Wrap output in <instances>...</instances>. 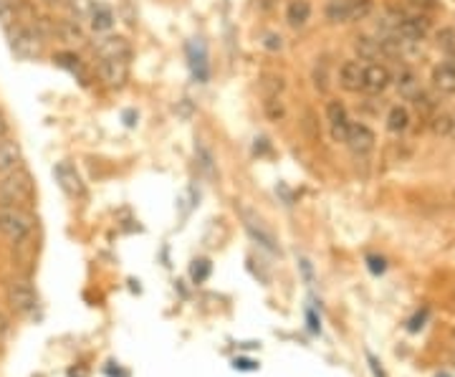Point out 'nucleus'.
I'll return each mask as SVG.
<instances>
[{
    "label": "nucleus",
    "instance_id": "obj_24",
    "mask_svg": "<svg viewBox=\"0 0 455 377\" xmlns=\"http://www.w3.org/2000/svg\"><path fill=\"white\" fill-rule=\"evenodd\" d=\"M415 106H417V111H422V114H430V111H435V102H432L427 94H422V92H417L415 97Z\"/></svg>",
    "mask_w": 455,
    "mask_h": 377
},
{
    "label": "nucleus",
    "instance_id": "obj_4",
    "mask_svg": "<svg viewBox=\"0 0 455 377\" xmlns=\"http://www.w3.org/2000/svg\"><path fill=\"white\" fill-rule=\"evenodd\" d=\"M8 304H11L13 312L18 314H31L38 307V296H35L33 286L28 281H13L8 286Z\"/></svg>",
    "mask_w": 455,
    "mask_h": 377
},
{
    "label": "nucleus",
    "instance_id": "obj_16",
    "mask_svg": "<svg viewBox=\"0 0 455 377\" xmlns=\"http://www.w3.org/2000/svg\"><path fill=\"white\" fill-rule=\"evenodd\" d=\"M357 53H359V58H364V61H377L380 56H385L380 38H369V35L357 38Z\"/></svg>",
    "mask_w": 455,
    "mask_h": 377
},
{
    "label": "nucleus",
    "instance_id": "obj_20",
    "mask_svg": "<svg viewBox=\"0 0 455 377\" xmlns=\"http://www.w3.org/2000/svg\"><path fill=\"white\" fill-rule=\"evenodd\" d=\"M398 92L402 94V97H407V99H412L417 92H420V82H417V76L412 74V71H400Z\"/></svg>",
    "mask_w": 455,
    "mask_h": 377
},
{
    "label": "nucleus",
    "instance_id": "obj_2",
    "mask_svg": "<svg viewBox=\"0 0 455 377\" xmlns=\"http://www.w3.org/2000/svg\"><path fill=\"white\" fill-rule=\"evenodd\" d=\"M33 231V218L23 208H0V236L13 244H26Z\"/></svg>",
    "mask_w": 455,
    "mask_h": 377
},
{
    "label": "nucleus",
    "instance_id": "obj_10",
    "mask_svg": "<svg viewBox=\"0 0 455 377\" xmlns=\"http://www.w3.org/2000/svg\"><path fill=\"white\" fill-rule=\"evenodd\" d=\"M346 145L357 155H367L375 147V134L367 124H349V134H346Z\"/></svg>",
    "mask_w": 455,
    "mask_h": 377
},
{
    "label": "nucleus",
    "instance_id": "obj_34",
    "mask_svg": "<svg viewBox=\"0 0 455 377\" xmlns=\"http://www.w3.org/2000/svg\"><path fill=\"white\" fill-rule=\"evenodd\" d=\"M43 3H48V6H61V0H43Z\"/></svg>",
    "mask_w": 455,
    "mask_h": 377
},
{
    "label": "nucleus",
    "instance_id": "obj_14",
    "mask_svg": "<svg viewBox=\"0 0 455 377\" xmlns=\"http://www.w3.org/2000/svg\"><path fill=\"white\" fill-rule=\"evenodd\" d=\"M309 18H312V6H309V0H294V3L288 6L286 21L294 26V28H301Z\"/></svg>",
    "mask_w": 455,
    "mask_h": 377
},
{
    "label": "nucleus",
    "instance_id": "obj_17",
    "mask_svg": "<svg viewBox=\"0 0 455 377\" xmlns=\"http://www.w3.org/2000/svg\"><path fill=\"white\" fill-rule=\"evenodd\" d=\"M327 18L331 21V23H346V21H351L349 0H329V3H327Z\"/></svg>",
    "mask_w": 455,
    "mask_h": 377
},
{
    "label": "nucleus",
    "instance_id": "obj_31",
    "mask_svg": "<svg viewBox=\"0 0 455 377\" xmlns=\"http://www.w3.org/2000/svg\"><path fill=\"white\" fill-rule=\"evenodd\" d=\"M265 48L281 51V35H268V38H265Z\"/></svg>",
    "mask_w": 455,
    "mask_h": 377
},
{
    "label": "nucleus",
    "instance_id": "obj_19",
    "mask_svg": "<svg viewBox=\"0 0 455 377\" xmlns=\"http://www.w3.org/2000/svg\"><path fill=\"white\" fill-rule=\"evenodd\" d=\"M407 124H410V111L405 109V106H392L390 116H387V127H390V132H395V134L405 132Z\"/></svg>",
    "mask_w": 455,
    "mask_h": 377
},
{
    "label": "nucleus",
    "instance_id": "obj_18",
    "mask_svg": "<svg viewBox=\"0 0 455 377\" xmlns=\"http://www.w3.org/2000/svg\"><path fill=\"white\" fill-rule=\"evenodd\" d=\"M56 33L61 35L66 43H81V41H84V31L79 28V23H76V21H58Z\"/></svg>",
    "mask_w": 455,
    "mask_h": 377
},
{
    "label": "nucleus",
    "instance_id": "obj_12",
    "mask_svg": "<svg viewBox=\"0 0 455 377\" xmlns=\"http://www.w3.org/2000/svg\"><path fill=\"white\" fill-rule=\"evenodd\" d=\"M339 84L346 92H359L364 87V66L359 61H346L339 69Z\"/></svg>",
    "mask_w": 455,
    "mask_h": 377
},
{
    "label": "nucleus",
    "instance_id": "obj_5",
    "mask_svg": "<svg viewBox=\"0 0 455 377\" xmlns=\"http://www.w3.org/2000/svg\"><path fill=\"white\" fill-rule=\"evenodd\" d=\"M94 53L99 56V61H106V58H127L132 56V46L124 35H104L99 38L97 46H94Z\"/></svg>",
    "mask_w": 455,
    "mask_h": 377
},
{
    "label": "nucleus",
    "instance_id": "obj_11",
    "mask_svg": "<svg viewBox=\"0 0 455 377\" xmlns=\"http://www.w3.org/2000/svg\"><path fill=\"white\" fill-rule=\"evenodd\" d=\"M390 82H392V76H390V71H387V66H380V64L364 66V87H362L364 92L380 94L390 87Z\"/></svg>",
    "mask_w": 455,
    "mask_h": 377
},
{
    "label": "nucleus",
    "instance_id": "obj_1",
    "mask_svg": "<svg viewBox=\"0 0 455 377\" xmlns=\"http://www.w3.org/2000/svg\"><path fill=\"white\" fill-rule=\"evenodd\" d=\"M33 200V180L23 168L0 175V208H26Z\"/></svg>",
    "mask_w": 455,
    "mask_h": 377
},
{
    "label": "nucleus",
    "instance_id": "obj_6",
    "mask_svg": "<svg viewBox=\"0 0 455 377\" xmlns=\"http://www.w3.org/2000/svg\"><path fill=\"white\" fill-rule=\"evenodd\" d=\"M53 177L58 180V185H61V190L66 192L69 197H81L84 192H87V187H84V182H81L79 173H76L74 165L69 163H61L53 168Z\"/></svg>",
    "mask_w": 455,
    "mask_h": 377
},
{
    "label": "nucleus",
    "instance_id": "obj_28",
    "mask_svg": "<svg viewBox=\"0 0 455 377\" xmlns=\"http://www.w3.org/2000/svg\"><path fill=\"white\" fill-rule=\"evenodd\" d=\"M205 276H208V261H195V266H192V279L202 281Z\"/></svg>",
    "mask_w": 455,
    "mask_h": 377
},
{
    "label": "nucleus",
    "instance_id": "obj_7",
    "mask_svg": "<svg viewBox=\"0 0 455 377\" xmlns=\"http://www.w3.org/2000/svg\"><path fill=\"white\" fill-rule=\"evenodd\" d=\"M427 31H430V21H427L425 16L402 18V21H398V26H395V33H398L405 43H407V41H420Z\"/></svg>",
    "mask_w": 455,
    "mask_h": 377
},
{
    "label": "nucleus",
    "instance_id": "obj_35",
    "mask_svg": "<svg viewBox=\"0 0 455 377\" xmlns=\"http://www.w3.org/2000/svg\"><path fill=\"white\" fill-rule=\"evenodd\" d=\"M450 137L455 140V119H453V124H450Z\"/></svg>",
    "mask_w": 455,
    "mask_h": 377
},
{
    "label": "nucleus",
    "instance_id": "obj_13",
    "mask_svg": "<svg viewBox=\"0 0 455 377\" xmlns=\"http://www.w3.org/2000/svg\"><path fill=\"white\" fill-rule=\"evenodd\" d=\"M432 84L440 94H455V66L440 64L432 71Z\"/></svg>",
    "mask_w": 455,
    "mask_h": 377
},
{
    "label": "nucleus",
    "instance_id": "obj_30",
    "mask_svg": "<svg viewBox=\"0 0 455 377\" xmlns=\"http://www.w3.org/2000/svg\"><path fill=\"white\" fill-rule=\"evenodd\" d=\"M8 334H11V319H8L6 314L0 312V342H3Z\"/></svg>",
    "mask_w": 455,
    "mask_h": 377
},
{
    "label": "nucleus",
    "instance_id": "obj_21",
    "mask_svg": "<svg viewBox=\"0 0 455 377\" xmlns=\"http://www.w3.org/2000/svg\"><path fill=\"white\" fill-rule=\"evenodd\" d=\"M327 119H329V124H341V122H349L346 119V109H344V104L341 102H329L327 104Z\"/></svg>",
    "mask_w": 455,
    "mask_h": 377
},
{
    "label": "nucleus",
    "instance_id": "obj_29",
    "mask_svg": "<svg viewBox=\"0 0 455 377\" xmlns=\"http://www.w3.org/2000/svg\"><path fill=\"white\" fill-rule=\"evenodd\" d=\"M304 129L309 132V137H319V132L314 129V111H306L304 114Z\"/></svg>",
    "mask_w": 455,
    "mask_h": 377
},
{
    "label": "nucleus",
    "instance_id": "obj_3",
    "mask_svg": "<svg viewBox=\"0 0 455 377\" xmlns=\"http://www.w3.org/2000/svg\"><path fill=\"white\" fill-rule=\"evenodd\" d=\"M11 48L21 58H35L43 51V41L33 28H16L11 31Z\"/></svg>",
    "mask_w": 455,
    "mask_h": 377
},
{
    "label": "nucleus",
    "instance_id": "obj_22",
    "mask_svg": "<svg viewBox=\"0 0 455 377\" xmlns=\"http://www.w3.org/2000/svg\"><path fill=\"white\" fill-rule=\"evenodd\" d=\"M53 61H56L58 66L69 69L71 74H81V64H79V58H76L74 53H56V56H53Z\"/></svg>",
    "mask_w": 455,
    "mask_h": 377
},
{
    "label": "nucleus",
    "instance_id": "obj_8",
    "mask_svg": "<svg viewBox=\"0 0 455 377\" xmlns=\"http://www.w3.org/2000/svg\"><path fill=\"white\" fill-rule=\"evenodd\" d=\"M99 74L109 87H121L129 76V61L127 58H106L99 64Z\"/></svg>",
    "mask_w": 455,
    "mask_h": 377
},
{
    "label": "nucleus",
    "instance_id": "obj_27",
    "mask_svg": "<svg viewBox=\"0 0 455 377\" xmlns=\"http://www.w3.org/2000/svg\"><path fill=\"white\" fill-rule=\"evenodd\" d=\"M346 134H349V122L331 124V137H334V142H346Z\"/></svg>",
    "mask_w": 455,
    "mask_h": 377
},
{
    "label": "nucleus",
    "instance_id": "obj_9",
    "mask_svg": "<svg viewBox=\"0 0 455 377\" xmlns=\"http://www.w3.org/2000/svg\"><path fill=\"white\" fill-rule=\"evenodd\" d=\"M21 163H23V150H21V145H18L16 140H11V137L0 140V175L18 170Z\"/></svg>",
    "mask_w": 455,
    "mask_h": 377
},
{
    "label": "nucleus",
    "instance_id": "obj_25",
    "mask_svg": "<svg viewBox=\"0 0 455 377\" xmlns=\"http://www.w3.org/2000/svg\"><path fill=\"white\" fill-rule=\"evenodd\" d=\"M450 124H453V119L450 116H435L432 119V132L435 134H450Z\"/></svg>",
    "mask_w": 455,
    "mask_h": 377
},
{
    "label": "nucleus",
    "instance_id": "obj_23",
    "mask_svg": "<svg viewBox=\"0 0 455 377\" xmlns=\"http://www.w3.org/2000/svg\"><path fill=\"white\" fill-rule=\"evenodd\" d=\"M438 46L448 53H455V31L453 28H443L438 33Z\"/></svg>",
    "mask_w": 455,
    "mask_h": 377
},
{
    "label": "nucleus",
    "instance_id": "obj_32",
    "mask_svg": "<svg viewBox=\"0 0 455 377\" xmlns=\"http://www.w3.org/2000/svg\"><path fill=\"white\" fill-rule=\"evenodd\" d=\"M8 129H11V124H8V116L0 111V140H6V137H8Z\"/></svg>",
    "mask_w": 455,
    "mask_h": 377
},
{
    "label": "nucleus",
    "instance_id": "obj_26",
    "mask_svg": "<svg viewBox=\"0 0 455 377\" xmlns=\"http://www.w3.org/2000/svg\"><path fill=\"white\" fill-rule=\"evenodd\" d=\"M71 8H74L76 16H89L92 8H94V3L92 0H71Z\"/></svg>",
    "mask_w": 455,
    "mask_h": 377
},
{
    "label": "nucleus",
    "instance_id": "obj_15",
    "mask_svg": "<svg viewBox=\"0 0 455 377\" xmlns=\"http://www.w3.org/2000/svg\"><path fill=\"white\" fill-rule=\"evenodd\" d=\"M89 21H92V28L97 33H104V31H109L114 26V13L106 6H94L92 13H89Z\"/></svg>",
    "mask_w": 455,
    "mask_h": 377
},
{
    "label": "nucleus",
    "instance_id": "obj_33",
    "mask_svg": "<svg viewBox=\"0 0 455 377\" xmlns=\"http://www.w3.org/2000/svg\"><path fill=\"white\" fill-rule=\"evenodd\" d=\"M124 119H127V124L132 127V124H134V122H132V119H134V111H124Z\"/></svg>",
    "mask_w": 455,
    "mask_h": 377
}]
</instances>
